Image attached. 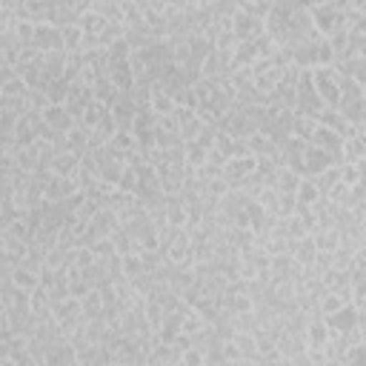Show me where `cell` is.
<instances>
[{
	"label": "cell",
	"mask_w": 366,
	"mask_h": 366,
	"mask_svg": "<svg viewBox=\"0 0 366 366\" xmlns=\"http://www.w3.org/2000/svg\"><path fill=\"white\" fill-rule=\"evenodd\" d=\"M312 80H315V89H317V94H320L323 106L337 109L340 94H343V74H340L337 63L315 66V69H312Z\"/></svg>",
	"instance_id": "6da1fadb"
},
{
	"label": "cell",
	"mask_w": 366,
	"mask_h": 366,
	"mask_svg": "<svg viewBox=\"0 0 366 366\" xmlns=\"http://www.w3.org/2000/svg\"><path fill=\"white\" fill-rule=\"evenodd\" d=\"M309 17H312V26L320 37H332L337 29L346 26V14L340 6H335L332 0H317V3H309Z\"/></svg>",
	"instance_id": "7a4b0ae2"
},
{
	"label": "cell",
	"mask_w": 366,
	"mask_h": 366,
	"mask_svg": "<svg viewBox=\"0 0 366 366\" xmlns=\"http://www.w3.org/2000/svg\"><path fill=\"white\" fill-rule=\"evenodd\" d=\"M297 100H295V112L297 114H309V117H315L317 120V114L326 109L323 106V100H320V94H317V89H315V80H312V69H303L300 71V77H297Z\"/></svg>",
	"instance_id": "3957f363"
},
{
	"label": "cell",
	"mask_w": 366,
	"mask_h": 366,
	"mask_svg": "<svg viewBox=\"0 0 366 366\" xmlns=\"http://www.w3.org/2000/svg\"><path fill=\"white\" fill-rule=\"evenodd\" d=\"M257 169V157L254 154H237V157H229L226 160V169H223V177L232 183V189H243V183L254 174Z\"/></svg>",
	"instance_id": "277c9868"
},
{
	"label": "cell",
	"mask_w": 366,
	"mask_h": 366,
	"mask_svg": "<svg viewBox=\"0 0 366 366\" xmlns=\"http://www.w3.org/2000/svg\"><path fill=\"white\" fill-rule=\"evenodd\" d=\"M80 192H83V186H80L77 177H60V174H49L46 177V189H43L46 200H51V203H66Z\"/></svg>",
	"instance_id": "5b68a950"
},
{
	"label": "cell",
	"mask_w": 366,
	"mask_h": 366,
	"mask_svg": "<svg viewBox=\"0 0 366 366\" xmlns=\"http://www.w3.org/2000/svg\"><path fill=\"white\" fill-rule=\"evenodd\" d=\"M323 317H326V323H329L332 335H349V332H355V329L360 326V309H357V303H355V300H349L346 306H340L337 312L323 315Z\"/></svg>",
	"instance_id": "8992f818"
},
{
	"label": "cell",
	"mask_w": 366,
	"mask_h": 366,
	"mask_svg": "<svg viewBox=\"0 0 366 366\" xmlns=\"http://www.w3.org/2000/svg\"><path fill=\"white\" fill-rule=\"evenodd\" d=\"M140 109H143V103L137 100L134 92H120L117 100L109 106V112L114 114V120H117L120 129H132V123H134V117H137Z\"/></svg>",
	"instance_id": "52a82bcc"
},
{
	"label": "cell",
	"mask_w": 366,
	"mask_h": 366,
	"mask_svg": "<svg viewBox=\"0 0 366 366\" xmlns=\"http://www.w3.org/2000/svg\"><path fill=\"white\" fill-rule=\"evenodd\" d=\"M83 166V154L71 152L69 146H60L51 157H49V174H60V177H77Z\"/></svg>",
	"instance_id": "ba28073f"
},
{
	"label": "cell",
	"mask_w": 366,
	"mask_h": 366,
	"mask_svg": "<svg viewBox=\"0 0 366 366\" xmlns=\"http://www.w3.org/2000/svg\"><path fill=\"white\" fill-rule=\"evenodd\" d=\"M343 134H337L335 129H329V126H323V123H317L315 126V132H312V137H309V143H315L317 149H323V152H329L337 163H343Z\"/></svg>",
	"instance_id": "9c48e42d"
},
{
	"label": "cell",
	"mask_w": 366,
	"mask_h": 366,
	"mask_svg": "<svg viewBox=\"0 0 366 366\" xmlns=\"http://www.w3.org/2000/svg\"><path fill=\"white\" fill-rule=\"evenodd\" d=\"M229 29H232V34L237 37V40H252V37H257V34H263V20L260 17H254V14H249V11H243L240 6H237V11L232 14V20H229Z\"/></svg>",
	"instance_id": "30bf717a"
},
{
	"label": "cell",
	"mask_w": 366,
	"mask_h": 366,
	"mask_svg": "<svg viewBox=\"0 0 366 366\" xmlns=\"http://www.w3.org/2000/svg\"><path fill=\"white\" fill-rule=\"evenodd\" d=\"M337 160L329 154V152H323V149H317L315 143H306V149H303V160H300V174H320V172H326L329 166H335Z\"/></svg>",
	"instance_id": "8fae6325"
},
{
	"label": "cell",
	"mask_w": 366,
	"mask_h": 366,
	"mask_svg": "<svg viewBox=\"0 0 366 366\" xmlns=\"http://www.w3.org/2000/svg\"><path fill=\"white\" fill-rule=\"evenodd\" d=\"M20 20H31V23H46L54 14V0H17L14 6Z\"/></svg>",
	"instance_id": "7c38bea8"
},
{
	"label": "cell",
	"mask_w": 366,
	"mask_h": 366,
	"mask_svg": "<svg viewBox=\"0 0 366 366\" xmlns=\"http://www.w3.org/2000/svg\"><path fill=\"white\" fill-rule=\"evenodd\" d=\"M146 109H149L152 114H157V117H163V114H174L177 100H174L172 92H166V89L154 80L152 89H149V94H146Z\"/></svg>",
	"instance_id": "4fadbf2b"
},
{
	"label": "cell",
	"mask_w": 366,
	"mask_h": 366,
	"mask_svg": "<svg viewBox=\"0 0 366 366\" xmlns=\"http://www.w3.org/2000/svg\"><path fill=\"white\" fill-rule=\"evenodd\" d=\"M43 120H46V126H49L54 134H66V132L77 123V117L66 109V103H49V106L43 109Z\"/></svg>",
	"instance_id": "5bb4252c"
},
{
	"label": "cell",
	"mask_w": 366,
	"mask_h": 366,
	"mask_svg": "<svg viewBox=\"0 0 366 366\" xmlns=\"http://www.w3.org/2000/svg\"><path fill=\"white\" fill-rule=\"evenodd\" d=\"M34 46L40 51H57V49H63V29L57 23H51V20L37 23L34 26Z\"/></svg>",
	"instance_id": "9a60e30c"
},
{
	"label": "cell",
	"mask_w": 366,
	"mask_h": 366,
	"mask_svg": "<svg viewBox=\"0 0 366 366\" xmlns=\"http://www.w3.org/2000/svg\"><path fill=\"white\" fill-rule=\"evenodd\" d=\"M80 29H83V34H86V40H89V49L92 46H97V40H100V34L106 31V26H109V17L106 14H100V11H94V9H89V11H83L80 14Z\"/></svg>",
	"instance_id": "2e32d148"
},
{
	"label": "cell",
	"mask_w": 366,
	"mask_h": 366,
	"mask_svg": "<svg viewBox=\"0 0 366 366\" xmlns=\"http://www.w3.org/2000/svg\"><path fill=\"white\" fill-rule=\"evenodd\" d=\"M92 100H94V89L86 86L83 80H71V89H69V97H66V109H69L74 117H80Z\"/></svg>",
	"instance_id": "e0dca14e"
},
{
	"label": "cell",
	"mask_w": 366,
	"mask_h": 366,
	"mask_svg": "<svg viewBox=\"0 0 366 366\" xmlns=\"http://www.w3.org/2000/svg\"><path fill=\"white\" fill-rule=\"evenodd\" d=\"M89 226H92L94 240H100V237H112V234L120 229V217H117V212H114V209L103 206V209L89 220Z\"/></svg>",
	"instance_id": "ac0fdd59"
},
{
	"label": "cell",
	"mask_w": 366,
	"mask_h": 366,
	"mask_svg": "<svg viewBox=\"0 0 366 366\" xmlns=\"http://www.w3.org/2000/svg\"><path fill=\"white\" fill-rule=\"evenodd\" d=\"M246 149H249V154H254V157H272V160H277V149H280V143L274 140V137H269L266 132H252L249 137H246Z\"/></svg>",
	"instance_id": "d6986e66"
},
{
	"label": "cell",
	"mask_w": 366,
	"mask_h": 366,
	"mask_svg": "<svg viewBox=\"0 0 366 366\" xmlns=\"http://www.w3.org/2000/svg\"><path fill=\"white\" fill-rule=\"evenodd\" d=\"M332 340V329L326 323V317L320 312H312L306 320V343L309 346H329Z\"/></svg>",
	"instance_id": "ffe728a7"
},
{
	"label": "cell",
	"mask_w": 366,
	"mask_h": 366,
	"mask_svg": "<svg viewBox=\"0 0 366 366\" xmlns=\"http://www.w3.org/2000/svg\"><path fill=\"white\" fill-rule=\"evenodd\" d=\"M292 257L297 260L300 269H315V263H317V243H315V237L306 234V237L292 240Z\"/></svg>",
	"instance_id": "44dd1931"
},
{
	"label": "cell",
	"mask_w": 366,
	"mask_h": 366,
	"mask_svg": "<svg viewBox=\"0 0 366 366\" xmlns=\"http://www.w3.org/2000/svg\"><path fill=\"white\" fill-rule=\"evenodd\" d=\"M40 274H43V269H34V266H29V263H20L14 272H9V274H0V277H9L17 289H23V292H34L37 286H40Z\"/></svg>",
	"instance_id": "7402d4cb"
},
{
	"label": "cell",
	"mask_w": 366,
	"mask_h": 366,
	"mask_svg": "<svg viewBox=\"0 0 366 366\" xmlns=\"http://www.w3.org/2000/svg\"><path fill=\"white\" fill-rule=\"evenodd\" d=\"M317 123H323V126H329V129H335L337 134H343V137H352L357 129L343 117V112L340 109H332V106H326L320 114H317Z\"/></svg>",
	"instance_id": "603a6c76"
},
{
	"label": "cell",
	"mask_w": 366,
	"mask_h": 366,
	"mask_svg": "<svg viewBox=\"0 0 366 366\" xmlns=\"http://www.w3.org/2000/svg\"><path fill=\"white\" fill-rule=\"evenodd\" d=\"M31 86L23 80V74H11L0 80V100H26Z\"/></svg>",
	"instance_id": "cb8c5ba5"
},
{
	"label": "cell",
	"mask_w": 366,
	"mask_h": 366,
	"mask_svg": "<svg viewBox=\"0 0 366 366\" xmlns=\"http://www.w3.org/2000/svg\"><path fill=\"white\" fill-rule=\"evenodd\" d=\"M63 29V49L69 54H83L89 49V40L80 29V23H69V26H60Z\"/></svg>",
	"instance_id": "d4e9b609"
},
{
	"label": "cell",
	"mask_w": 366,
	"mask_h": 366,
	"mask_svg": "<svg viewBox=\"0 0 366 366\" xmlns=\"http://www.w3.org/2000/svg\"><path fill=\"white\" fill-rule=\"evenodd\" d=\"M300 172L297 169H292V166H277V172H274V189L277 192H283V194H297V183H300Z\"/></svg>",
	"instance_id": "484cf974"
},
{
	"label": "cell",
	"mask_w": 366,
	"mask_h": 366,
	"mask_svg": "<svg viewBox=\"0 0 366 366\" xmlns=\"http://www.w3.org/2000/svg\"><path fill=\"white\" fill-rule=\"evenodd\" d=\"M323 200V192L317 186V180L312 174H303L297 183V206H315Z\"/></svg>",
	"instance_id": "4316f807"
},
{
	"label": "cell",
	"mask_w": 366,
	"mask_h": 366,
	"mask_svg": "<svg viewBox=\"0 0 366 366\" xmlns=\"http://www.w3.org/2000/svg\"><path fill=\"white\" fill-rule=\"evenodd\" d=\"M63 137H66V146H69L71 152H77V154H86V152L92 149V132L83 129L80 123H74Z\"/></svg>",
	"instance_id": "83f0119b"
},
{
	"label": "cell",
	"mask_w": 366,
	"mask_h": 366,
	"mask_svg": "<svg viewBox=\"0 0 366 366\" xmlns=\"http://www.w3.org/2000/svg\"><path fill=\"white\" fill-rule=\"evenodd\" d=\"M312 237H315V243H317V252H335V249L340 246V240H343V234H340V229H337V226L315 229V232H312Z\"/></svg>",
	"instance_id": "f1b7e54d"
},
{
	"label": "cell",
	"mask_w": 366,
	"mask_h": 366,
	"mask_svg": "<svg viewBox=\"0 0 366 366\" xmlns=\"http://www.w3.org/2000/svg\"><path fill=\"white\" fill-rule=\"evenodd\" d=\"M106 112H109V106H106V103H100V100L94 97V100H92V103L86 106V112H83V114L77 117V123H80L83 129L94 132V129H97V123H100V120L106 117Z\"/></svg>",
	"instance_id": "f546056e"
},
{
	"label": "cell",
	"mask_w": 366,
	"mask_h": 366,
	"mask_svg": "<svg viewBox=\"0 0 366 366\" xmlns=\"http://www.w3.org/2000/svg\"><path fill=\"white\" fill-rule=\"evenodd\" d=\"M229 83L234 86L237 94L254 89V71H252V66H232V71H229Z\"/></svg>",
	"instance_id": "4dcf8cb0"
},
{
	"label": "cell",
	"mask_w": 366,
	"mask_h": 366,
	"mask_svg": "<svg viewBox=\"0 0 366 366\" xmlns=\"http://www.w3.org/2000/svg\"><path fill=\"white\" fill-rule=\"evenodd\" d=\"M209 152H212V149H206V146H203V143H197V140L183 143V157H186V166H189V169H200V166L206 163Z\"/></svg>",
	"instance_id": "1f68e13d"
},
{
	"label": "cell",
	"mask_w": 366,
	"mask_h": 366,
	"mask_svg": "<svg viewBox=\"0 0 366 366\" xmlns=\"http://www.w3.org/2000/svg\"><path fill=\"white\" fill-rule=\"evenodd\" d=\"M80 303H83V317H106V300L100 289H92L86 297H80Z\"/></svg>",
	"instance_id": "d6a6232c"
},
{
	"label": "cell",
	"mask_w": 366,
	"mask_h": 366,
	"mask_svg": "<svg viewBox=\"0 0 366 366\" xmlns=\"http://www.w3.org/2000/svg\"><path fill=\"white\" fill-rule=\"evenodd\" d=\"M349 300H352V297L343 295V292H323L320 300H317V312H320V315H332V312H337L340 306H346Z\"/></svg>",
	"instance_id": "836d02e7"
},
{
	"label": "cell",
	"mask_w": 366,
	"mask_h": 366,
	"mask_svg": "<svg viewBox=\"0 0 366 366\" xmlns=\"http://www.w3.org/2000/svg\"><path fill=\"white\" fill-rule=\"evenodd\" d=\"M237 6H240L243 11H249V14L260 17V20H266V14L272 11L274 0H237Z\"/></svg>",
	"instance_id": "e575fe53"
},
{
	"label": "cell",
	"mask_w": 366,
	"mask_h": 366,
	"mask_svg": "<svg viewBox=\"0 0 366 366\" xmlns=\"http://www.w3.org/2000/svg\"><path fill=\"white\" fill-rule=\"evenodd\" d=\"M346 366H366V340H357L346 349V357H343Z\"/></svg>",
	"instance_id": "d590c367"
},
{
	"label": "cell",
	"mask_w": 366,
	"mask_h": 366,
	"mask_svg": "<svg viewBox=\"0 0 366 366\" xmlns=\"http://www.w3.org/2000/svg\"><path fill=\"white\" fill-rule=\"evenodd\" d=\"M17 6V0H0V9H14Z\"/></svg>",
	"instance_id": "8d00e7d4"
},
{
	"label": "cell",
	"mask_w": 366,
	"mask_h": 366,
	"mask_svg": "<svg viewBox=\"0 0 366 366\" xmlns=\"http://www.w3.org/2000/svg\"><path fill=\"white\" fill-rule=\"evenodd\" d=\"M363 97H366V83H363Z\"/></svg>",
	"instance_id": "74e56055"
},
{
	"label": "cell",
	"mask_w": 366,
	"mask_h": 366,
	"mask_svg": "<svg viewBox=\"0 0 366 366\" xmlns=\"http://www.w3.org/2000/svg\"><path fill=\"white\" fill-rule=\"evenodd\" d=\"M363 226H366V214H363Z\"/></svg>",
	"instance_id": "f35d334b"
},
{
	"label": "cell",
	"mask_w": 366,
	"mask_h": 366,
	"mask_svg": "<svg viewBox=\"0 0 366 366\" xmlns=\"http://www.w3.org/2000/svg\"><path fill=\"white\" fill-rule=\"evenodd\" d=\"M363 132H366V123H363Z\"/></svg>",
	"instance_id": "ab89813d"
}]
</instances>
